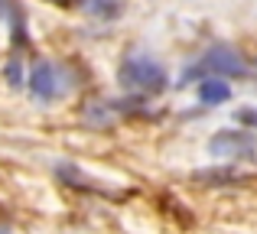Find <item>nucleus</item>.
Listing matches in <instances>:
<instances>
[{
  "label": "nucleus",
  "instance_id": "nucleus-1",
  "mask_svg": "<svg viewBox=\"0 0 257 234\" xmlns=\"http://www.w3.org/2000/svg\"><path fill=\"white\" fill-rule=\"evenodd\" d=\"M117 78L127 91H140V95H160L166 91V69L157 62V59L144 56V52H131V56L120 62Z\"/></svg>",
  "mask_w": 257,
  "mask_h": 234
},
{
  "label": "nucleus",
  "instance_id": "nucleus-2",
  "mask_svg": "<svg viewBox=\"0 0 257 234\" xmlns=\"http://www.w3.org/2000/svg\"><path fill=\"white\" fill-rule=\"evenodd\" d=\"M218 75H238V78L247 75V62L241 59V52L228 49V46H212V49H208L192 69L182 72L179 85L192 82V78H202V82H205V78H218Z\"/></svg>",
  "mask_w": 257,
  "mask_h": 234
},
{
  "label": "nucleus",
  "instance_id": "nucleus-3",
  "mask_svg": "<svg viewBox=\"0 0 257 234\" xmlns=\"http://www.w3.org/2000/svg\"><path fill=\"white\" fill-rule=\"evenodd\" d=\"M208 153L218 159H254L257 140L247 130H218L208 140Z\"/></svg>",
  "mask_w": 257,
  "mask_h": 234
},
{
  "label": "nucleus",
  "instance_id": "nucleus-4",
  "mask_svg": "<svg viewBox=\"0 0 257 234\" xmlns=\"http://www.w3.org/2000/svg\"><path fill=\"white\" fill-rule=\"evenodd\" d=\"M30 95L39 101H52V98L62 95V82H59V72L52 62H36L30 72Z\"/></svg>",
  "mask_w": 257,
  "mask_h": 234
},
{
  "label": "nucleus",
  "instance_id": "nucleus-5",
  "mask_svg": "<svg viewBox=\"0 0 257 234\" xmlns=\"http://www.w3.org/2000/svg\"><path fill=\"white\" fill-rule=\"evenodd\" d=\"M228 98H231V85L221 82V78H205V82L199 85V101L208 104V108H215V104H225Z\"/></svg>",
  "mask_w": 257,
  "mask_h": 234
},
{
  "label": "nucleus",
  "instance_id": "nucleus-6",
  "mask_svg": "<svg viewBox=\"0 0 257 234\" xmlns=\"http://www.w3.org/2000/svg\"><path fill=\"white\" fill-rule=\"evenodd\" d=\"M78 4H82V10H88L91 17H98V20L120 17V0H78Z\"/></svg>",
  "mask_w": 257,
  "mask_h": 234
},
{
  "label": "nucleus",
  "instance_id": "nucleus-7",
  "mask_svg": "<svg viewBox=\"0 0 257 234\" xmlns=\"http://www.w3.org/2000/svg\"><path fill=\"white\" fill-rule=\"evenodd\" d=\"M234 120H238V124H244V127H254V130H257V108H244V111H238V114H234Z\"/></svg>",
  "mask_w": 257,
  "mask_h": 234
},
{
  "label": "nucleus",
  "instance_id": "nucleus-8",
  "mask_svg": "<svg viewBox=\"0 0 257 234\" xmlns=\"http://www.w3.org/2000/svg\"><path fill=\"white\" fill-rule=\"evenodd\" d=\"M7 72H10V82L17 85L20 82V62H10V65H7Z\"/></svg>",
  "mask_w": 257,
  "mask_h": 234
},
{
  "label": "nucleus",
  "instance_id": "nucleus-9",
  "mask_svg": "<svg viewBox=\"0 0 257 234\" xmlns=\"http://www.w3.org/2000/svg\"><path fill=\"white\" fill-rule=\"evenodd\" d=\"M46 4H59V7H69V4H75V0H46Z\"/></svg>",
  "mask_w": 257,
  "mask_h": 234
},
{
  "label": "nucleus",
  "instance_id": "nucleus-10",
  "mask_svg": "<svg viewBox=\"0 0 257 234\" xmlns=\"http://www.w3.org/2000/svg\"><path fill=\"white\" fill-rule=\"evenodd\" d=\"M0 234H7V231H0Z\"/></svg>",
  "mask_w": 257,
  "mask_h": 234
}]
</instances>
